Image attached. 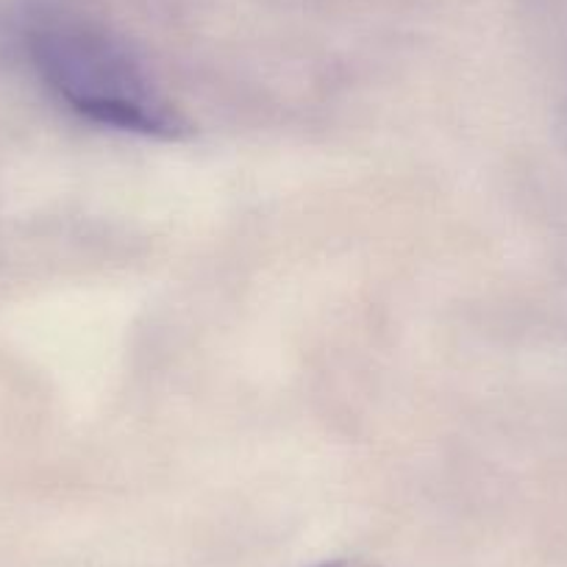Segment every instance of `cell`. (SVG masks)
I'll list each match as a JSON object with an SVG mask.
<instances>
[{
  "instance_id": "1",
  "label": "cell",
  "mask_w": 567,
  "mask_h": 567,
  "mask_svg": "<svg viewBox=\"0 0 567 567\" xmlns=\"http://www.w3.org/2000/svg\"><path fill=\"white\" fill-rule=\"evenodd\" d=\"M29 56L45 90L97 128L167 142L193 131L142 59L103 25L75 14L37 18Z\"/></svg>"
},
{
  "instance_id": "2",
  "label": "cell",
  "mask_w": 567,
  "mask_h": 567,
  "mask_svg": "<svg viewBox=\"0 0 567 567\" xmlns=\"http://www.w3.org/2000/svg\"><path fill=\"white\" fill-rule=\"evenodd\" d=\"M309 567H381L375 561H364V559H351V556H342V559H326L318 561V565H309Z\"/></svg>"
}]
</instances>
